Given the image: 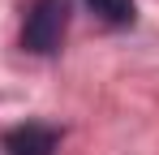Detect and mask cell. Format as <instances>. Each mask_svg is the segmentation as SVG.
<instances>
[{"label":"cell","instance_id":"cell-1","mask_svg":"<svg viewBox=\"0 0 159 155\" xmlns=\"http://www.w3.org/2000/svg\"><path fill=\"white\" fill-rule=\"evenodd\" d=\"M69 30V0H34L22 22V48L34 56H52Z\"/></svg>","mask_w":159,"mask_h":155},{"label":"cell","instance_id":"cell-3","mask_svg":"<svg viewBox=\"0 0 159 155\" xmlns=\"http://www.w3.org/2000/svg\"><path fill=\"white\" fill-rule=\"evenodd\" d=\"M86 9L103 26H133V17H138V4L133 0H86Z\"/></svg>","mask_w":159,"mask_h":155},{"label":"cell","instance_id":"cell-2","mask_svg":"<svg viewBox=\"0 0 159 155\" xmlns=\"http://www.w3.org/2000/svg\"><path fill=\"white\" fill-rule=\"evenodd\" d=\"M60 147V129L43 125V121H26V125H13L0 138V151L4 155H56Z\"/></svg>","mask_w":159,"mask_h":155}]
</instances>
